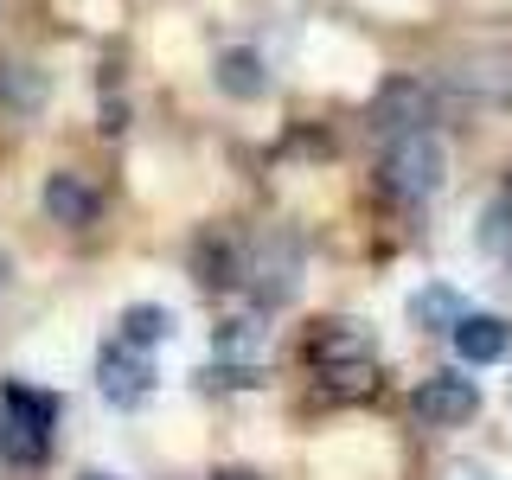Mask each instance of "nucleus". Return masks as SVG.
I'll use <instances>...</instances> for the list:
<instances>
[{"mask_svg": "<svg viewBox=\"0 0 512 480\" xmlns=\"http://www.w3.org/2000/svg\"><path fill=\"white\" fill-rule=\"evenodd\" d=\"M461 320H468V308H461V295L448 282H429V288H416L410 295V327H423V333H455Z\"/></svg>", "mask_w": 512, "mask_h": 480, "instance_id": "1a4fd4ad", "label": "nucleus"}, {"mask_svg": "<svg viewBox=\"0 0 512 480\" xmlns=\"http://www.w3.org/2000/svg\"><path fill=\"white\" fill-rule=\"evenodd\" d=\"M96 391H103V404H116V410L148 404V391H154V352L135 346V340H109L103 352H96Z\"/></svg>", "mask_w": 512, "mask_h": 480, "instance_id": "20e7f679", "label": "nucleus"}, {"mask_svg": "<svg viewBox=\"0 0 512 480\" xmlns=\"http://www.w3.org/2000/svg\"><path fill=\"white\" fill-rule=\"evenodd\" d=\"M77 480H122V474H103V468H90V474H77Z\"/></svg>", "mask_w": 512, "mask_h": 480, "instance_id": "4468645a", "label": "nucleus"}, {"mask_svg": "<svg viewBox=\"0 0 512 480\" xmlns=\"http://www.w3.org/2000/svg\"><path fill=\"white\" fill-rule=\"evenodd\" d=\"M384 192H397V199H429V192H442V173H448V154L442 141L429 135V128H404V135L384 148Z\"/></svg>", "mask_w": 512, "mask_h": 480, "instance_id": "f03ea898", "label": "nucleus"}, {"mask_svg": "<svg viewBox=\"0 0 512 480\" xmlns=\"http://www.w3.org/2000/svg\"><path fill=\"white\" fill-rule=\"evenodd\" d=\"M218 90L237 96V103H250V96L269 90V64L250 52V45H231V52H218Z\"/></svg>", "mask_w": 512, "mask_h": 480, "instance_id": "9d476101", "label": "nucleus"}, {"mask_svg": "<svg viewBox=\"0 0 512 480\" xmlns=\"http://www.w3.org/2000/svg\"><path fill=\"white\" fill-rule=\"evenodd\" d=\"M263 320H224L218 327V365L231 372V384H256V359H263Z\"/></svg>", "mask_w": 512, "mask_h": 480, "instance_id": "423d86ee", "label": "nucleus"}, {"mask_svg": "<svg viewBox=\"0 0 512 480\" xmlns=\"http://www.w3.org/2000/svg\"><path fill=\"white\" fill-rule=\"evenodd\" d=\"M122 340H135V346H160V340H173V308H154V301H135V308L122 314Z\"/></svg>", "mask_w": 512, "mask_h": 480, "instance_id": "9b49d317", "label": "nucleus"}, {"mask_svg": "<svg viewBox=\"0 0 512 480\" xmlns=\"http://www.w3.org/2000/svg\"><path fill=\"white\" fill-rule=\"evenodd\" d=\"M448 340H455L461 365H500L506 346H512V327H506L500 314H468L455 333H448Z\"/></svg>", "mask_w": 512, "mask_h": 480, "instance_id": "0eeeda50", "label": "nucleus"}, {"mask_svg": "<svg viewBox=\"0 0 512 480\" xmlns=\"http://www.w3.org/2000/svg\"><path fill=\"white\" fill-rule=\"evenodd\" d=\"M39 205H45V218H52V224H71V231L96 218V192L77 180V173H52L45 192H39Z\"/></svg>", "mask_w": 512, "mask_h": 480, "instance_id": "6e6552de", "label": "nucleus"}, {"mask_svg": "<svg viewBox=\"0 0 512 480\" xmlns=\"http://www.w3.org/2000/svg\"><path fill=\"white\" fill-rule=\"evenodd\" d=\"M448 480H487V474H480V468H455V474H448Z\"/></svg>", "mask_w": 512, "mask_h": 480, "instance_id": "ddd939ff", "label": "nucleus"}, {"mask_svg": "<svg viewBox=\"0 0 512 480\" xmlns=\"http://www.w3.org/2000/svg\"><path fill=\"white\" fill-rule=\"evenodd\" d=\"M480 250H487L493 263H512V199H493L487 212H480Z\"/></svg>", "mask_w": 512, "mask_h": 480, "instance_id": "f8f14e48", "label": "nucleus"}, {"mask_svg": "<svg viewBox=\"0 0 512 480\" xmlns=\"http://www.w3.org/2000/svg\"><path fill=\"white\" fill-rule=\"evenodd\" d=\"M218 480H250V474H218Z\"/></svg>", "mask_w": 512, "mask_h": 480, "instance_id": "2eb2a0df", "label": "nucleus"}, {"mask_svg": "<svg viewBox=\"0 0 512 480\" xmlns=\"http://www.w3.org/2000/svg\"><path fill=\"white\" fill-rule=\"evenodd\" d=\"M314 359H320V378H333V391L346 397H365L378 384V359H372V340L346 320H327L314 340Z\"/></svg>", "mask_w": 512, "mask_h": 480, "instance_id": "7ed1b4c3", "label": "nucleus"}, {"mask_svg": "<svg viewBox=\"0 0 512 480\" xmlns=\"http://www.w3.org/2000/svg\"><path fill=\"white\" fill-rule=\"evenodd\" d=\"M410 410L423 416V423H436V429H461V423H468V416L480 410V384H474V378H461V372H436V378L416 384Z\"/></svg>", "mask_w": 512, "mask_h": 480, "instance_id": "39448f33", "label": "nucleus"}, {"mask_svg": "<svg viewBox=\"0 0 512 480\" xmlns=\"http://www.w3.org/2000/svg\"><path fill=\"white\" fill-rule=\"evenodd\" d=\"M52 423H58V397L32 391V384H7V404H0V455L32 468V461L52 455Z\"/></svg>", "mask_w": 512, "mask_h": 480, "instance_id": "f257e3e1", "label": "nucleus"}]
</instances>
